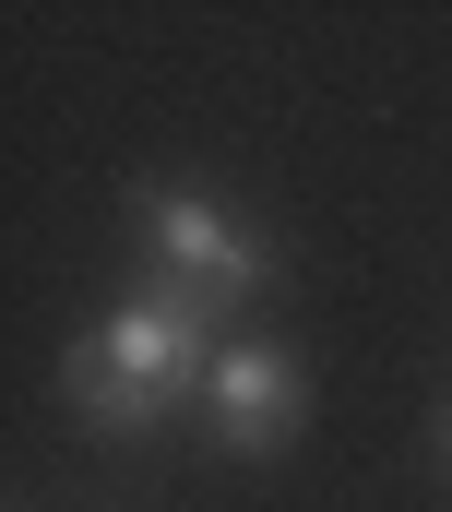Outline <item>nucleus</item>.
I'll list each match as a JSON object with an SVG mask.
<instances>
[{"instance_id":"3","label":"nucleus","mask_w":452,"mask_h":512,"mask_svg":"<svg viewBox=\"0 0 452 512\" xmlns=\"http://www.w3.org/2000/svg\"><path fill=\"white\" fill-rule=\"evenodd\" d=\"M203 405H215V441H226V453H274V441L310 417V370H298L286 346H262V334H226Z\"/></svg>"},{"instance_id":"2","label":"nucleus","mask_w":452,"mask_h":512,"mask_svg":"<svg viewBox=\"0 0 452 512\" xmlns=\"http://www.w3.org/2000/svg\"><path fill=\"white\" fill-rule=\"evenodd\" d=\"M143 251H155V286H179L203 310L262 298V239L226 203H203V191H143Z\"/></svg>"},{"instance_id":"1","label":"nucleus","mask_w":452,"mask_h":512,"mask_svg":"<svg viewBox=\"0 0 452 512\" xmlns=\"http://www.w3.org/2000/svg\"><path fill=\"white\" fill-rule=\"evenodd\" d=\"M215 358H226V346H215V310L143 274V286L119 298L96 334H72L60 393H72L96 429H119V441H131V429H155L179 393H203V382H215Z\"/></svg>"},{"instance_id":"4","label":"nucleus","mask_w":452,"mask_h":512,"mask_svg":"<svg viewBox=\"0 0 452 512\" xmlns=\"http://www.w3.org/2000/svg\"><path fill=\"white\" fill-rule=\"evenodd\" d=\"M441 441H452V417H441Z\"/></svg>"}]
</instances>
